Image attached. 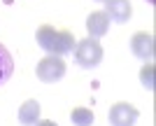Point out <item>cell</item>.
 <instances>
[{
  "instance_id": "6da1fadb",
  "label": "cell",
  "mask_w": 156,
  "mask_h": 126,
  "mask_svg": "<svg viewBox=\"0 0 156 126\" xmlns=\"http://www.w3.org/2000/svg\"><path fill=\"white\" fill-rule=\"evenodd\" d=\"M35 40L37 45L44 49L47 54L51 56H65V54H72L77 40L70 31H56L54 26H40L37 33H35Z\"/></svg>"
},
{
  "instance_id": "7a4b0ae2",
  "label": "cell",
  "mask_w": 156,
  "mask_h": 126,
  "mask_svg": "<svg viewBox=\"0 0 156 126\" xmlns=\"http://www.w3.org/2000/svg\"><path fill=\"white\" fill-rule=\"evenodd\" d=\"M72 54H75V63H77L79 68H86V70L96 68L98 63L103 61V47H100L98 40H93V38L79 40L77 45H75V49H72Z\"/></svg>"
},
{
  "instance_id": "3957f363",
  "label": "cell",
  "mask_w": 156,
  "mask_h": 126,
  "mask_svg": "<svg viewBox=\"0 0 156 126\" xmlns=\"http://www.w3.org/2000/svg\"><path fill=\"white\" fill-rule=\"evenodd\" d=\"M37 77L42 82H49V84H54V82H58L61 77L65 75V61L61 59V56H51V54H47L44 59L37 63Z\"/></svg>"
},
{
  "instance_id": "277c9868",
  "label": "cell",
  "mask_w": 156,
  "mask_h": 126,
  "mask_svg": "<svg viewBox=\"0 0 156 126\" xmlns=\"http://www.w3.org/2000/svg\"><path fill=\"white\" fill-rule=\"evenodd\" d=\"M110 124L112 126H135L137 117H140V112H137L135 105H130V103H114V105L110 107Z\"/></svg>"
},
{
  "instance_id": "5b68a950",
  "label": "cell",
  "mask_w": 156,
  "mask_h": 126,
  "mask_svg": "<svg viewBox=\"0 0 156 126\" xmlns=\"http://www.w3.org/2000/svg\"><path fill=\"white\" fill-rule=\"evenodd\" d=\"M130 52L135 54L140 61L149 63L156 54V45H154V35L151 33H135L130 38Z\"/></svg>"
},
{
  "instance_id": "8992f818",
  "label": "cell",
  "mask_w": 156,
  "mask_h": 126,
  "mask_svg": "<svg viewBox=\"0 0 156 126\" xmlns=\"http://www.w3.org/2000/svg\"><path fill=\"white\" fill-rule=\"evenodd\" d=\"M105 14L114 23H126L133 16V5L130 0H105Z\"/></svg>"
},
{
  "instance_id": "52a82bcc",
  "label": "cell",
  "mask_w": 156,
  "mask_h": 126,
  "mask_svg": "<svg viewBox=\"0 0 156 126\" xmlns=\"http://www.w3.org/2000/svg\"><path fill=\"white\" fill-rule=\"evenodd\" d=\"M86 31H89V38H93V40L107 35L110 33V16L105 12H91L86 16Z\"/></svg>"
},
{
  "instance_id": "ba28073f",
  "label": "cell",
  "mask_w": 156,
  "mask_h": 126,
  "mask_svg": "<svg viewBox=\"0 0 156 126\" xmlns=\"http://www.w3.org/2000/svg\"><path fill=\"white\" fill-rule=\"evenodd\" d=\"M40 103L37 100H26L19 107V124L21 126H35L40 121Z\"/></svg>"
},
{
  "instance_id": "9c48e42d",
  "label": "cell",
  "mask_w": 156,
  "mask_h": 126,
  "mask_svg": "<svg viewBox=\"0 0 156 126\" xmlns=\"http://www.w3.org/2000/svg\"><path fill=\"white\" fill-rule=\"evenodd\" d=\"M14 73V59L12 54L7 52L5 45H0V84H5Z\"/></svg>"
},
{
  "instance_id": "30bf717a",
  "label": "cell",
  "mask_w": 156,
  "mask_h": 126,
  "mask_svg": "<svg viewBox=\"0 0 156 126\" xmlns=\"http://www.w3.org/2000/svg\"><path fill=\"white\" fill-rule=\"evenodd\" d=\"M70 121L75 126H91L93 124V112L89 107H75L70 112Z\"/></svg>"
},
{
  "instance_id": "8fae6325",
  "label": "cell",
  "mask_w": 156,
  "mask_h": 126,
  "mask_svg": "<svg viewBox=\"0 0 156 126\" xmlns=\"http://www.w3.org/2000/svg\"><path fill=\"white\" fill-rule=\"evenodd\" d=\"M140 82L147 91H154V66L151 63H144L142 70H140Z\"/></svg>"
},
{
  "instance_id": "7c38bea8",
  "label": "cell",
  "mask_w": 156,
  "mask_h": 126,
  "mask_svg": "<svg viewBox=\"0 0 156 126\" xmlns=\"http://www.w3.org/2000/svg\"><path fill=\"white\" fill-rule=\"evenodd\" d=\"M35 126H58V124H56V121H37Z\"/></svg>"
},
{
  "instance_id": "4fadbf2b",
  "label": "cell",
  "mask_w": 156,
  "mask_h": 126,
  "mask_svg": "<svg viewBox=\"0 0 156 126\" xmlns=\"http://www.w3.org/2000/svg\"><path fill=\"white\" fill-rule=\"evenodd\" d=\"M98 2H105V0H98Z\"/></svg>"
}]
</instances>
